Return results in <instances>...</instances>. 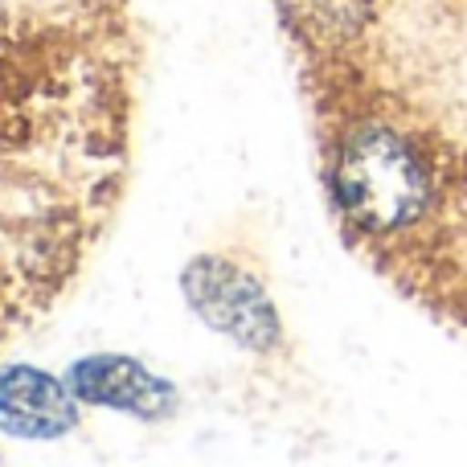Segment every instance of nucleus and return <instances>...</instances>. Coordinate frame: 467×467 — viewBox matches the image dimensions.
Wrapping results in <instances>:
<instances>
[{"label": "nucleus", "mask_w": 467, "mask_h": 467, "mask_svg": "<svg viewBox=\"0 0 467 467\" xmlns=\"http://www.w3.org/2000/svg\"><path fill=\"white\" fill-rule=\"evenodd\" d=\"M332 210L369 246H394L435 218L443 177L410 128L381 115L345 119L324 152Z\"/></svg>", "instance_id": "f257e3e1"}, {"label": "nucleus", "mask_w": 467, "mask_h": 467, "mask_svg": "<svg viewBox=\"0 0 467 467\" xmlns=\"http://www.w3.org/2000/svg\"><path fill=\"white\" fill-rule=\"evenodd\" d=\"M185 304L205 328L222 332L246 353H275L283 345V320L266 287L226 254H197L181 275Z\"/></svg>", "instance_id": "f03ea898"}, {"label": "nucleus", "mask_w": 467, "mask_h": 467, "mask_svg": "<svg viewBox=\"0 0 467 467\" xmlns=\"http://www.w3.org/2000/svg\"><path fill=\"white\" fill-rule=\"evenodd\" d=\"M66 381L82 406H107L136 419H169L177 410V386L123 353L82 357L66 373Z\"/></svg>", "instance_id": "7ed1b4c3"}, {"label": "nucleus", "mask_w": 467, "mask_h": 467, "mask_svg": "<svg viewBox=\"0 0 467 467\" xmlns=\"http://www.w3.org/2000/svg\"><path fill=\"white\" fill-rule=\"evenodd\" d=\"M78 427V398L70 381L37 365L0 369V431L13 439H62Z\"/></svg>", "instance_id": "20e7f679"}]
</instances>
